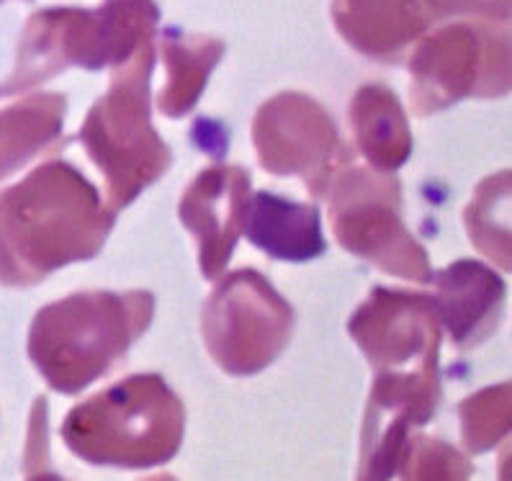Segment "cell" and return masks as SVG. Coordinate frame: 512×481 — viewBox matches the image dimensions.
Returning a JSON list of instances; mask_svg holds the SVG:
<instances>
[{
  "mask_svg": "<svg viewBox=\"0 0 512 481\" xmlns=\"http://www.w3.org/2000/svg\"><path fill=\"white\" fill-rule=\"evenodd\" d=\"M116 214L73 165L49 160L0 191V283L31 286L101 253Z\"/></svg>",
  "mask_w": 512,
  "mask_h": 481,
  "instance_id": "6da1fadb",
  "label": "cell"
},
{
  "mask_svg": "<svg viewBox=\"0 0 512 481\" xmlns=\"http://www.w3.org/2000/svg\"><path fill=\"white\" fill-rule=\"evenodd\" d=\"M155 312L150 291H85L44 307L29 332V355L47 384L78 394L101 379L145 335Z\"/></svg>",
  "mask_w": 512,
  "mask_h": 481,
  "instance_id": "7a4b0ae2",
  "label": "cell"
},
{
  "mask_svg": "<svg viewBox=\"0 0 512 481\" xmlns=\"http://www.w3.org/2000/svg\"><path fill=\"white\" fill-rule=\"evenodd\" d=\"M186 409L157 373L129 376L70 409L62 440L93 466L150 469L178 453Z\"/></svg>",
  "mask_w": 512,
  "mask_h": 481,
  "instance_id": "3957f363",
  "label": "cell"
},
{
  "mask_svg": "<svg viewBox=\"0 0 512 481\" xmlns=\"http://www.w3.org/2000/svg\"><path fill=\"white\" fill-rule=\"evenodd\" d=\"M155 44L139 47L114 67L109 93L93 103L80 129V142L103 173L109 209L132 204L170 168V150L150 124V75Z\"/></svg>",
  "mask_w": 512,
  "mask_h": 481,
  "instance_id": "277c9868",
  "label": "cell"
},
{
  "mask_svg": "<svg viewBox=\"0 0 512 481\" xmlns=\"http://www.w3.org/2000/svg\"><path fill=\"white\" fill-rule=\"evenodd\" d=\"M155 24L152 0H106L98 11L52 8L37 13L26 26L16 73L0 83V96L21 93L67 65L85 70L124 65L139 47L152 42Z\"/></svg>",
  "mask_w": 512,
  "mask_h": 481,
  "instance_id": "5b68a950",
  "label": "cell"
},
{
  "mask_svg": "<svg viewBox=\"0 0 512 481\" xmlns=\"http://www.w3.org/2000/svg\"><path fill=\"white\" fill-rule=\"evenodd\" d=\"M507 47L505 6L489 21L435 31L412 57V109L425 116L466 96H505L510 88Z\"/></svg>",
  "mask_w": 512,
  "mask_h": 481,
  "instance_id": "8992f818",
  "label": "cell"
},
{
  "mask_svg": "<svg viewBox=\"0 0 512 481\" xmlns=\"http://www.w3.org/2000/svg\"><path fill=\"white\" fill-rule=\"evenodd\" d=\"M330 224L340 245L381 271L407 281H433L428 253L404 227L399 181L381 170H340L330 183Z\"/></svg>",
  "mask_w": 512,
  "mask_h": 481,
  "instance_id": "52a82bcc",
  "label": "cell"
},
{
  "mask_svg": "<svg viewBox=\"0 0 512 481\" xmlns=\"http://www.w3.org/2000/svg\"><path fill=\"white\" fill-rule=\"evenodd\" d=\"M294 309L253 268L229 273L206 301L201 332L229 376H255L289 345Z\"/></svg>",
  "mask_w": 512,
  "mask_h": 481,
  "instance_id": "ba28073f",
  "label": "cell"
},
{
  "mask_svg": "<svg viewBox=\"0 0 512 481\" xmlns=\"http://www.w3.org/2000/svg\"><path fill=\"white\" fill-rule=\"evenodd\" d=\"M253 142L268 173L299 175L317 199H325L332 178L350 163L332 116L302 93H281L260 106Z\"/></svg>",
  "mask_w": 512,
  "mask_h": 481,
  "instance_id": "9c48e42d",
  "label": "cell"
},
{
  "mask_svg": "<svg viewBox=\"0 0 512 481\" xmlns=\"http://www.w3.org/2000/svg\"><path fill=\"white\" fill-rule=\"evenodd\" d=\"M348 330L376 373L438 379L440 319L430 296L376 286Z\"/></svg>",
  "mask_w": 512,
  "mask_h": 481,
  "instance_id": "30bf717a",
  "label": "cell"
},
{
  "mask_svg": "<svg viewBox=\"0 0 512 481\" xmlns=\"http://www.w3.org/2000/svg\"><path fill=\"white\" fill-rule=\"evenodd\" d=\"M250 206V175L245 168L219 165L196 175L186 188L178 217L196 237L204 278H222L232 250L245 229Z\"/></svg>",
  "mask_w": 512,
  "mask_h": 481,
  "instance_id": "8fae6325",
  "label": "cell"
},
{
  "mask_svg": "<svg viewBox=\"0 0 512 481\" xmlns=\"http://www.w3.org/2000/svg\"><path fill=\"white\" fill-rule=\"evenodd\" d=\"M435 312L458 348H471L500 322L505 281L476 260H458L435 276Z\"/></svg>",
  "mask_w": 512,
  "mask_h": 481,
  "instance_id": "7c38bea8",
  "label": "cell"
},
{
  "mask_svg": "<svg viewBox=\"0 0 512 481\" xmlns=\"http://www.w3.org/2000/svg\"><path fill=\"white\" fill-rule=\"evenodd\" d=\"M332 16L361 55L379 60L402 55L430 24L425 0H335Z\"/></svg>",
  "mask_w": 512,
  "mask_h": 481,
  "instance_id": "4fadbf2b",
  "label": "cell"
},
{
  "mask_svg": "<svg viewBox=\"0 0 512 481\" xmlns=\"http://www.w3.org/2000/svg\"><path fill=\"white\" fill-rule=\"evenodd\" d=\"M242 232L273 260L304 263L320 258L327 250L320 209L314 204H294L271 191L250 196Z\"/></svg>",
  "mask_w": 512,
  "mask_h": 481,
  "instance_id": "5bb4252c",
  "label": "cell"
},
{
  "mask_svg": "<svg viewBox=\"0 0 512 481\" xmlns=\"http://www.w3.org/2000/svg\"><path fill=\"white\" fill-rule=\"evenodd\" d=\"M356 145L371 168L394 173L412 155V134L402 103L384 85H363L350 106Z\"/></svg>",
  "mask_w": 512,
  "mask_h": 481,
  "instance_id": "9a60e30c",
  "label": "cell"
},
{
  "mask_svg": "<svg viewBox=\"0 0 512 481\" xmlns=\"http://www.w3.org/2000/svg\"><path fill=\"white\" fill-rule=\"evenodd\" d=\"M163 60H165V85L157 96V106L170 119L191 114L196 101L204 93L211 70L224 55V44L199 34H181L178 29H168L163 34Z\"/></svg>",
  "mask_w": 512,
  "mask_h": 481,
  "instance_id": "2e32d148",
  "label": "cell"
},
{
  "mask_svg": "<svg viewBox=\"0 0 512 481\" xmlns=\"http://www.w3.org/2000/svg\"><path fill=\"white\" fill-rule=\"evenodd\" d=\"M67 98L57 93L24 98L0 111V178L57 145Z\"/></svg>",
  "mask_w": 512,
  "mask_h": 481,
  "instance_id": "e0dca14e",
  "label": "cell"
},
{
  "mask_svg": "<svg viewBox=\"0 0 512 481\" xmlns=\"http://www.w3.org/2000/svg\"><path fill=\"white\" fill-rule=\"evenodd\" d=\"M510 430V386L484 389L461 404V433L469 451L484 453Z\"/></svg>",
  "mask_w": 512,
  "mask_h": 481,
  "instance_id": "ac0fdd59",
  "label": "cell"
},
{
  "mask_svg": "<svg viewBox=\"0 0 512 481\" xmlns=\"http://www.w3.org/2000/svg\"><path fill=\"white\" fill-rule=\"evenodd\" d=\"M482 193L487 199V209L492 217H482L476 211L466 209V227L471 232L474 245L487 253L494 263H500L502 268H510V242H507V229L497 227V219H507V193H510V178L507 170L497 173L494 178H487L482 183Z\"/></svg>",
  "mask_w": 512,
  "mask_h": 481,
  "instance_id": "d6986e66",
  "label": "cell"
},
{
  "mask_svg": "<svg viewBox=\"0 0 512 481\" xmlns=\"http://www.w3.org/2000/svg\"><path fill=\"white\" fill-rule=\"evenodd\" d=\"M415 463V469H407L404 476H412V479H464L471 474V466L466 463V458L458 456L451 445L438 443L435 438H412L404 448L402 461Z\"/></svg>",
  "mask_w": 512,
  "mask_h": 481,
  "instance_id": "ffe728a7",
  "label": "cell"
},
{
  "mask_svg": "<svg viewBox=\"0 0 512 481\" xmlns=\"http://www.w3.org/2000/svg\"><path fill=\"white\" fill-rule=\"evenodd\" d=\"M476 0H425L430 13H456L464 11V8L474 6Z\"/></svg>",
  "mask_w": 512,
  "mask_h": 481,
  "instance_id": "44dd1931",
  "label": "cell"
}]
</instances>
